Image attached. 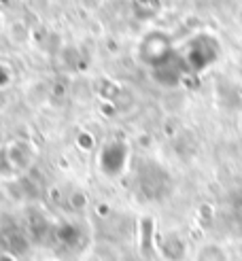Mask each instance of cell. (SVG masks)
Listing matches in <instances>:
<instances>
[{"label":"cell","mask_w":242,"mask_h":261,"mask_svg":"<svg viewBox=\"0 0 242 261\" xmlns=\"http://www.w3.org/2000/svg\"><path fill=\"white\" fill-rule=\"evenodd\" d=\"M11 149L17 151V160L11 162V166L15 168V170H25V168L32 164V158H34V153L30 151V147L25 145V142L17 140V142H13V145H11Z\"/></svg>","instance_id":"cell-1"},{"label":"cell","mask_w":242,"mask_h":261,"mask_svg":"<svg viewBox=\"0 0 242 261\" xmlns=\"http://www.w3.org/2000/svg\"><path fill=\"white\" fill-rule=\"evenodd\" d=\"M196 261H227V255L219 249V246L206 244V246H202V249L198 251Z\"/></svg>","instance_id":"cell-2"},{"label":"cell","mask_w":242,"mask_h":261,"mask_svg":"<svg viewBox=\"0 0 242 261\" xmlns=\"http://www.w3.org/2000/svg\"><path fill=\"white\" fill-rule=\"evenodd\" d=\"M47 261H58V259H47Z\"/></svg>","instance_id":"cell-3"}]
</instances>
